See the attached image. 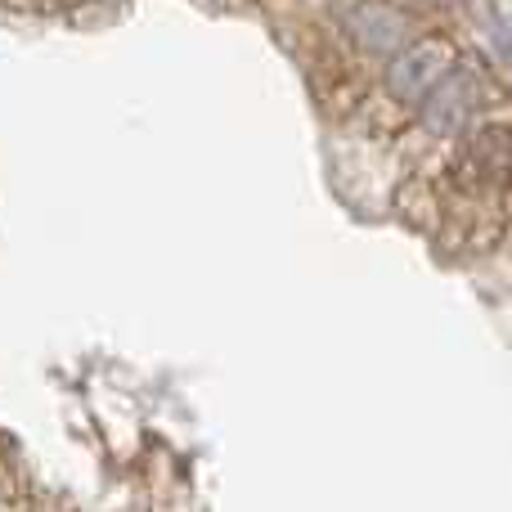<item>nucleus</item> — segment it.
Segmentation results:
<instances>
[{"label": "nucleus", "mask_w": 512, "mask_h": 512, "mask_svg": "<svg viewBox=\"0 0 512 512\" xmlns=\"http://www.w3.org/2000/svg\"><path fill=\"white\" fill-rule=\"evenodd\" d=\"M445 77H450V50L441 41H423L391 59V90L405 99H427Z\"/></svg>", "instance_id": "f257e3e1"}, {"label": "nucleus", "mask_w": 512, "mask_h": 512, "mask_svg": "<svg viewBox=\"0 0 512 512\" xmlns=\"http://www.w3.org/2000/svg\"><path fill=\"white\" fill-rule=\"evenodd\" d=\"M472 104H477V86H472L463 72H450V77L423 99V117L432 122V131H459V126L468 122Z\"/></svg>", "instance_id": "f03ea898"}]
</instances>
